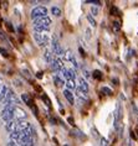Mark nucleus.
Masks as SVG:
<instances>
[{
  "mask_svg": "<svg viewBox=\"0 0 138 146\" xmlns=\"http://www.w3.org/2000/svg\"><path fill=\"white\" fill-rule=\"evenodd\" d=\"M6 90H8V87L1 83V84H0V104H1V102L4 100L5 94H6Z\"/></svg>",
  "mask_w": 138,
  "mask_h": 146,
  "instance_id": "nucleus-15",
  "label": "nucleus"
},
{
  "mask_svg": "<svg viewBox=\"0 0 138 146\" xmlns=\"http://www.w3.org/2000/svg\"><path fill=\"white\" fill-rule=\"evenodd\" d=\"M113 82H115V84H118V79L117 78H113Z\"/></svg>",
  "mask_w": 138,
  "mask_h": 146,
  "instance_id": "nucleus-34",
  "label": "nucleus"
},
{
  "mask_svg": "<svg viewBox=\"0 0 138 146\" xmlns=\"http://www.w3.org/2000/svg\"><path fill=\"white\" fill-rule=\"evenodd\" d=\"M51 68H52V71L54 72H56V73H60L62 69L65 68L64 67V63H62V61L60 60L59 57H56V58H54V61L51 62Z\"/></svg>",
  "mask_w": 138,
  "mask_h": 146,
  "instance_id": "nucleus-6",
  "label": "nucleus"
},
{
  "mask_svg": "<svg viewBox=\"0 0 138 146\" xmlns=\"http://www.w3.org/2000/svg\"><path fill=\"white\" fill-rule=\"evenodd\" d=\"M17 107V105H16ZM14 108L15 105H8V107H4V109L0 113V116L4 121H10V120H14Z\"/></svg>",
  "mask_w": 138,
  "mask_h": 146,
  "instance_id": "nucleus-4",
  "label": "nucleus"
},
{
  "mask_svg": "<svg viewBox=\"0 0 138 146\" xmlns=\"http://www.w3.org/2000/svg\"><path fill=\"white\" fill-rule=\"evenodd\" d=\"M26 116H27V114L25 113L24 109H21L20 107L14 108V118H15L16 120H25Z\"/></svg>",
  "mask_w": 138,
  "mask_h": 146,
  "instance_id": "nucleus-8",
  "label": "nucleus"
},
{
  "mask_svg": "<svg viewBox=\"0 0 138 146\" xmlns=\"http://www.w3.org/2000/svg\"><path fill=\"white\" fill-rule=\"evenodd\" d=\"M44 60H45L48 63H51V62L54 61V54L50 50H46L45 53H44Z\"/></svg>",
  "mask_w": 138,
  "mask_h": 146,
  "instance_id": "nucleus-13",
  "label": "nucleus"
},
{
  "mask_svg": "<svg viewBox=\"0 0 138 146\" xmlns=\"http://www.w3.org/2000/svg\"><path fill=\"white\" fill-rule=\"evenodd\" d=\"M50 43H51V52H52V54H55V56H64V50H62V47H61V43H60V41H59V38H57L56 35H52Z\"/></svg>",
  "mask_w": 138,
  "mask_h": 146,
  "instance_id": "nucleus-3",
  "label": "nucleus"
},
{
  "mask_svg": "<svg viewBox=\"0 0 138 146\" xmlns=\"http://www.w3.org/2000/svg\"><path fill=\"white\" fill-rule=\"evenodd\" d=\"M45 16H48V8H45V6H36L31 10V17L34 20Z\"/></svg>",
  "mask_w": 138,
  "mask_h": 146,
  "instance_id": "nucleus-5",
  "label": "nucleus"
},
{
  "mask_svg": "<svg viewBox=\"0 0 138 146\" xmlns=\"http://www.w3.org/2000/svg\"><path fill=\"white\" fill-rule=\"evenodd\" d=\"M91 14H92V15H98V8H96V6H92V8H91Z\"/></svg>",
  "mask_w": 138,
  "mask_h": 146,
  "instance_id": "nucleus-26",
  "label": "nucleus"
},
{
  "mask_svg": "<svg viewBox=\"0 0 138 146\" xmlns=\"http://www.w3.org/2000/svg\"><path fill=\"white\" fill-rule=\"evenodd\" d=\"M121 116H122V107L121 104H117L116 107V110H115V127L118 129L119 127V123H121Z\"/></svg>",
  "mask_w": 138,
  "mask_h": 146,
  "instance_id": "nucleus-7",
  "label": "nucleus"
},
{
  "mask_svg": "<svg viewBox=\"0 0 138 146\" xmlns=\"http://www.w3.org/2000/svg\"><path fill=\"white\" fill-rule=\"evenodd\" d=\"M23 73H24L25 76H26V77H30V74H29V71H26V69H24Z\"/></svg>",
  "mask_w": 138,
  "mask_h": 146,
  "instance_id": "nucleus-31",
  "label": "nucleus"
},
{
  "mask_svg": "<svg viewBox=\"0 0 138 146\" xmlns=\"http://www.w3.org/2000/svg\"><path fill=\"white\" fill-rule=\"evenodd\" d=\"M112 27H113L115 32H119V30H121V24H119V21H113V23H112Z\"/></svg>",
  "mask_w": 138,
  "mask_h": 146,
  "instance_id": "nucleus-19",
  "label": "nucleus"
},
{
  "mask_svg": "<svg viewBox=\"0 0 138 146\" xmlns=\"http://www.w3.org/2000/svg\"><path fill=\"white\" fill-rule=\"evenodd\" d=\"M78 50H80V53H81V56H82V57H85V51H83L82 47H80Z\"/></svg>",
  "mask_w": 138,
  "mask_h": 146,
  "instance_id": "nucleus-30",
  "label": "nucleus"
},
{
  "mask_svg": "<svg viewBox=\"0 0 138 146\" xmlns=\"http://www.w3.org/2000/svg\"><path fill=\"white\" fill-rule=\"evenodd\" d=\"M54 82H55V86L59 87V88H61L62 86H65L64 78L61 77V76H59V74H54Z\"/></svg>",
  "mask_w": 138,
  "mask_h": 146,
  "instance_id": "nucleus-12",
  "label": "nucleus"
},
{
  "mask_svg": "<svg viewBox=\"0 0 138 146\" xmlns=\"http://www.w3.org/2000/svg\"><path fill=\"white\" fill-rule=\"evenodd\" d=\"M5 129L8 133H15V131H17V126H16V121L15 120H10V121H8L5 124Z\"/></svg>",
  "mask_w": 138,
  "mask_h": 146,
  "instance_id": "nucleus-9",
  "label": "nucleus"
},
{
  "mask_svg": "<svg viewBox=\"0 0 138 146\" xmlns=\"http://www.w3.org/2000/svg\"><path fill=\"white\" fill-rule=\"evenodd\" d=\"M87 21H88V23H90V25H91V26H92V27H96V26H97V23H96V20L93 19V17L91 16V15H87Z\"/></svg>",
  "mask_w": 138,
  "mask_h": 146,
  "instance_id": "nucleus-22",
  "label": "nucleus"
},
{
  "mask_svg": "<svg viewBox=\"0 0 138 146\" xmlns=\"http://www.w3.org/2000/svg\"><path fill=\"white\" fill-rule=\"evenodd\" d=\"M51 25V19L48 16L39 17L34 20V30L35 32H48Z\"/></svg>",
  "mask_w": 138,
  "mask_h": 146,
  "instance_id": "nucleus-1",
  "label": "nucleus"
},
{
  "mask_svg": "<svg viewBox=\"0 0 138 146\" xmlns=\"http://www.w3.org/2000/svg\"><path fill=\"white\" fill-rule=\"evenodd\" d=\"M92 77L97 79V81H100V79H102V72H101L100 69H95V71L92 72Z\"/></svg>",
  "mask_w": 138,
  "mask_h": 146,
  "instance_id": "nucleus-17",
  "label": "nucleus"
},
{
  "mask_svg": "<svg viewBox=\"0 0 138 146\" xmlns=\"http://www.w3.org/2000/svg\"><path fill=\"white\" fill-rule=\"evenodd\" d=\"M131 137H133V139H136V135H134L133 131H131Z\"/></svg>",
  "mask_w": 138,
  "mask_h": 146,
  "instance_id": "nucleus-33",
  "label": "nucleus"
},
{
  "mask_svg": "<svg viewBox=\"0 0 138 146\" xmlns=\"http://www.w3.org/2000/svg\"><path fill=\"white\" fill-rule=\"evenodd\" d=\"M78 88L81 90H83L85 93H88V89H90L88 88V83L85 81V78H82V77L78 78Z\"/></svg>",
  "mask_w": 138,
  "mask_h": 146,
  "instance_id": "nucleus-10",
  "label": "nucleus"
},
{
  "mask_svg": "<svg viewBox=\"0 0 138 146\" xmlns=\"http://www.w3.org/2000/svg\"><path fill=\"white\" fill-rule=\"evenodd\" d=\"M87 4H93V5H96V6H100V5H102V1H100V0H93V1H86Z\"/></svg>",
  "mask_w": 138,
  "mask_h": 146,
  "instance_id": "nucleus-25",
  "label": "nucleus"
},
{
  "mask_svg": "<svg viewBox=\"0 0 138 146\" xmlns=\"http://www.w3.org/2000/svg\"><path fill=\"white\" fill-rule=\"evenodd\" d=\"M101 92H103L105 94H107V96H111V94H112V90H111L110 88H108V87H102Z\"/></svg>",
  "mask_w": 138,
  "mask_h": 146,
  "instance_id": "nucleus-24",
  "label": "nucleus"
},
{
  "mask_svg": "<svg viewBox=\"0 0 138 146\" xmlns=\"http://www.w3.org/2000/svg\"><path fill=\"white\" fill-rule=\"evenodd\" d=\"M0 53H1L3 56L8 57V51H6V50H4V48H1V47H0Z\"/></svg>",
  "mask_w": 138,
  "mask_h": 146,
  "instance_id": "nucleus-28",
  "label": "nucleus"
},
{
  "mask_svg": "<svg viewBox=\"0 0 138 146\" xmlns=\"http://www.w3.org/2000/svg\"><path fill=\"white\" fill-rule=\"evenodd\" d=\"M21 99L24 100V103L25 104H27L29 107H32V105H34V102H32V99H31V97L29 96V94H23V96H21Z\"/></svg>",
  "mask_w": 138,
  "mask_h": 146,
  "instance_id": "nucleus-14",
  "label": "nucleus"
},
{
  "mask_svg": "<svg viewBox=\"0 0 138 146\" xmlns=\"http://www.w3.org/2000/svg\"><path fill=\"white\" fill-rule=\"evenodd\" d=\"M41 98H42V100L44 102H45V104L46 105H48V107L50 108V107H51V103H50V99H49V98L48 97H46V94H42V96H41Z\"/></svg>",
  "mask_w": 138,
  "mask_h": 146,
  "instance_id": "nucleus-23",
  "label": "nucleus"
},
{
  "mask_svg": "<svg viewBox=\"0 0 138 146\" xmlns=\"http://www.w3.org/2000/svg\"><path fill=\"white\" fill-rule=\"evenodd\" d=\"M64 96H65V98H66L67 102L71 105L75 104V97H74V94H72V92H70V90H67V89H65L64 90Z\"/></svg>",
  "mask_w": 138,
  "mask_h": 146,
  "instance_id": "nucleus-11",
  "label": "nucleus"
},
{
  "mask_svg": "<svg viewBox=\"0 0 138 146\" xmlns=\"http://www.w3.org/2000/svg\"><path fill=\"white\" fill-rule=\"evenodd\" d=\"M36 77H38V78H41V77H42V72H38V74H36Z\"/></svg>",
  "mask_w": 138,
  "mask_h": 146,
  "instance_id": "nucleus-32",
  "label": "nucleus"
},
{
  "mask_svg": "<svg viewBox=\"0 0 138 146\" xmlns=\"http://www.w3.org/2000/svg\"><path fill=\"white\" fill-rule=\"evenodd\" d=\"M110 11H111V15H115V16L121 15V11H119V9H118V8H116V6H112Z\"/></svg>",
  "mask_w": 138,
  "mask_h": 146,
  "instance_id": "nucleus-21",
  "label": "nucleus"
},
{
  "mask_svg": "<svg viewBox=\"0 0 138 146\" xmlns=\"http://www.w3.org/2000/svg\"><path fill=\"white\" fill-rule=\"evenodd\" d=\"M5 25H6V29H8L10 32H14V27L11 26V24H10V23H6Z\"/></svg>",
  "mask_w": 138,
  "mask_h": 146,
  "instance_id": "nucleus-27",
  "label": "nucleus"
},
{
  "mask_svg": "<svg viewBox=\"0 0 138 146\" xmlns=\"http://www.w3.org/2000/svg\"><path fill=\"white\" fill-rule=\"evenodd\" d=\"M65 86H66V89L67 90H71L72 89H75L76 88V83H75V81H66L65 82Z\"/></svg>",
  "mask_w": 138,
  "mask_h": 146,
  "instance_id": "nucleus-16",
  "label": "nucleus"
},
{
  "mask_svg": "<svg viewBox=\"0 0 138 146\" xmlns=\"http://www.w3.org/2000/svg\"><path fill=\"white\" fill-rule=\"evenodd\" d=\"M51 13H52V15L56 16V17L61 16V9L57 8V6H52V8H51Z\"/></svg>",
  "mask_w": 138,
  "mask_h": 146,
  "instance_id": "nucleus-18",
  "label": "nucleus"
},
{
  "mask_svg": "<svg viewBox=\"0 0 138 146\" xmlns=\"http://www.w3.org/2000/svg\"><path fill=\"white\" fill-rule=\"evenodd\" d=\"M65 146H66V145H65Z\"/></svg>",
  "mask_w": 138,
  "mask_h": 146,
  "instance_id": "nucleus-35",
  "label": "nucleus"
},
{
  "mask_svg": "<svg viewBox=\"0 0 138 146\" xmlns=\"http://www.w3.org/2000/svg\"><path fill=\"white\" fill-rule=\"evenodd\" d=\"M64 56H65V58H66V60H68V61H72V58L75 57V56H74V53L71 52V50H67L66 52L64 53Z\"/></svg>",
  "mask_w": 138,
  "mask_h": 146,
  "instance_id": "nucleus-20",
  "label": "nucleus"
},
{
  "mask_svg": "<svg viewBox=\"0 0 138 146\" xmlns=\"http://www.w3.org/2000/svg\"><path fill=\"white\" fill-rule=\"evenodd\" d=\"M34 38L41 47H48L51 41V37L46 32H34Z\"/></svg>",
  "mask_w": 138,
  "mask_h": 146,
  "instance_id": "nucleus-2",
  "label": "nucleus"
},
{
  "mask_svg": "<svg viewBox=\"0 0 138 146\" xmlns=\"http://www.w3.org/2000/svg\"><path fill=\"white\" fill-rule=\"evenodd\" d=\"M6 146H19L16 144V142H14V141H9L8 144H6Z\"/></svg>",
  "mask_w": 138,
  "mask_h": 146,
  "instance_id": "nucleus-29",
  "label": "nucleus"
}]
</instances>
